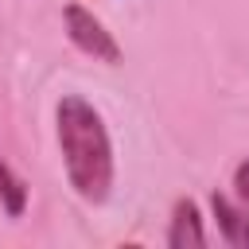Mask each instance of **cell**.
Wrapping results in <instances>:
<instances>
[{"label": "cell", "mask_w": 249, "mask_h": 249, "mask_svg": "<svg viewBox=\"0 0 249 249\" xmlns=\"http://www.w3.org/2000/svg\"><path fill=\"white\" fill-rule=\"evenodd\" d=\"M54 136H58L62 171H66L70 191L89 206L109 202L113 179H117V160H113V140H109L105 117L82 93H62L54 105Z\"/></svg>", "instance_id": "6da1fadb"}, {"label": "cell", "mask_w": 249, "mask_h": 249, "mask_svg": "<svg viewBox=\"0 0 249 249\" xmlns=\"http://www.w3.org/2000/svg\"><path fill=\"white\" fill-rule=\"evenodd\" d=\"M167 249H202L206 245V230H202V210L191 195H179L171 202V218H167Z\"/></svg>", "instance_id": "3957f363"}, {"label": "cell", "mask_w": 249, "mask_h": 249, "mask_svg": "<svg viewBox=\"0 0 249 249\" xmlns=\"http://www.w3.org/2000/svg\"><path fill=\"white\" fill-rule=\"evenodd\" d=\"M0 206L8 218H23L27 210V179L12 171V163L0 160Z\"/></svg>", "instance_id": "5b68a950"}, {"label": "cell", "mask_w": 249, "mask_h": 249, "mask_svg": "<svg viewBox=\"0 0 249 249\" xmlns=\"http://www.w3.org/2000/svg\"><path fill=\"white\" fill-rule=\"evenodd\" d=\"M233 195H237L241 206H249V160H241L233 167Z\"/></svg>", "instance_id": "8992f818"}, {"label": "cell", "mask_w": 249, "mask_h": 249, "mask_svg": "<svg viewBox=\"0 0 249 249\" xmlns=\"http://www.w3.org/2000/svg\"><path fill=\"white\" fill-rule=\"evenodd\" d=\"M62 27H66V39L86 54V58H93V62H105V66H121V43H117V35L86 8V4H78V0H70V4H62Z\"/></svg>", "instance_id": "7a4b0ae2"}, {"label": "cell", "mask_w": 249, "mask_h": 249, "mask_svg": "<svg viewBox=\"0 0 249 249\" xmlns=\"http://www.w3.org/2000/svg\"><path fill=\"white\" fill-rule=\"evenodd\" d=\"M210 214L218 222V233L230 249H249V214L241 206H233L230 195L222 191H210Z\"/></svg>", "instance_id": "277c9868"}]
</instances>
